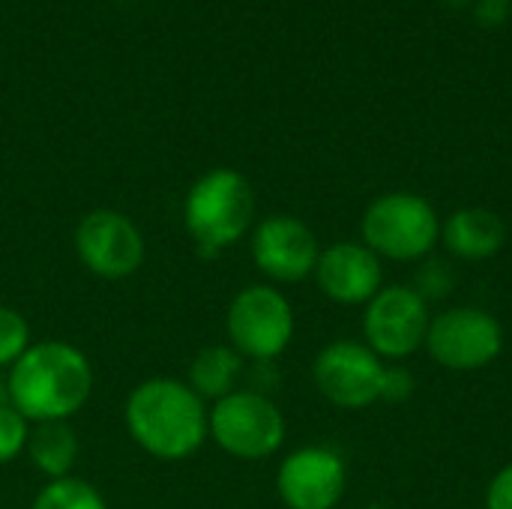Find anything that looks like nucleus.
I'll list each match as a JSON object with an SVG mask.
<instances>
[{
    "label": "nucleus",
    "mask_w": 512,
    "mask_h": 509,
    "mask_svg": "<svg viewBox=\"0 0 512 509\" xmlns=\"http://www.w3.org/2000/svg\"><path fill=\"white\" fill-rule=\"evenodd\" d=\"M93 363L69 342H33L9 369V405L30 423L72 420L93 396Z\"/></svg>",
    "instance_id": "nucleus-1"
},
{
    "label": "nucleus",
    "mask_w": 512,
    "mask_h": 509,
    "mask_svg": "<svg viewBox=\"0 0 512 509\" xmlns=\"http://www.w3.org/2000/svg\"><path fill=\"white\" fill-rule=\"evenodd\" d=\"M132 441L162 462H183L210 438L207 402L180 378H147L126 399Z\"/></svg>",
    "instance_id": "nucleus-2"
},
{
    "label": "nucleus",
    "mask_w": 512,
    "mask_h": 509,
    "mask_svg": "<svg viewBox=\"0 0 512 509\" xmlns=\"http://www.w3.org/2000/svg\"><path fill=\"white\" fill-rule=\"evenodd\" d=\"M255 189L237 168L204 171L183 198V225L207 255L231 249L252 231Z\"/></svg>",
    "instance_id": "nucleus-3"
},
{
    "label": "nucleus",
    "mask_w": 512,
    "mask_h": 509,
    "mask_svg": "<svg viewBox=\"0 0 512 509\" xmlns=\"http://www.w3.org/2000/svg\"><path fill=\"white\" fill-rule=\"evenodd\" d=\"M441 216L429 198L417 192H384L363 210L360 243L378 258L420 264L441 243Z\"/></svg>",
    "instance_id": "nucleus-4"
},
{
    "label": "nucleus",
    "mask_w": 512,
    "mask_h": 509,
    "mask_svg": "<svg viewBox=\"0 0 512 509\" xmlns=\"http://www.w3.org/2000/svg\"><path fill=\"white\" fill-rule=\"evenodd\" d=\"M210 438L240 462H261L282 450L285 417L279 405L255 390H234L210 408Z\"/></svg>",
    "instance_id": "nucleus-5"
},
{
    "label": "nucleus",
    "mask_w": 512,
    "mask_h": 509,
    "mask_svg": "<svg viewBox=\"0 0 512 509\" xmlns=\"http://www.w3.org/2000/svg\"><path fill=\"white\" fill-rule=\"evenodd\" d=\"M225 333L243 360H276L294 339V309L276 285H249L231 300Z\"/></svg>",
    "instance_id": "nucleus-6"
},
{
    "label": "nucleus",
    "mask_w": 512,
    "mask_h": 509,
    "mask_svg": "<svg viewBox=\"0 0 512 509\" xmlns=\"http://www.w3.org/2000/svg\"><path fill=\"white\" fill-rule=\"evenodd\" d=\"M423 348L450 372H480L501 357L504 327L480 306H453L432 315Z\"/></svg>",
    "instance_id": "nucleus-7"
},
{
    "label": "nucleus",
    "mask_w": 512,
    "mask_h": 509,
    "mask_svg": "<svg viewBox=\"0 0 512 509\" xmlns=\"http://www.w3.org/2000/svg\"><path fill=\"white\" fill-rule=\"evenodd\" d=\"M429 321V303L411 285H387L363 306V339L384 363H399L426 345Z\"/></svg>",
    "instance_id": "nucleus-8"
},
{
    "label": "nucleus",
    "mask_w": 512,
    "mask_h": 509,
    "mask_svg": "<svg viewBox=\"0 0 512 509\" xmlns=\"http://www.w3.org/2000/svg\"><path fill=\"white\" fill-rule=\"evenodd\" d=\"M384 369L387 363L366 342L339 339L315 357L312 378L330 405L342 411H363L381 402Z\"/></svg>",
    "instance_id": "nucleus-9"
},
{
    "label": "nucleus",
    "mask_w": 512,
    "mask_h": 509,
    "mask_svg": "<svg viewBox=\"0 0 512 509\" xmlns=\"http://www.w3.org/2000/svg\"><path fill=\"white\" fill-rule=\"evenodd\" d=\"M75 252L93 276L108 282L135 276L147 258L141 228L126 213L111 207L81 216L75 228Z\"/></svg>",
    "instance_id": "nucleus-10"
},
{
    "label": "nucleus",
    "mask_w": 512,
    "mask_h": 509,
    "mask_svg": "<svg viewBox=\"0 0 512 509\" xmlns=\"http://www.w3.org/2000/svg\"><path fill=\"white\" fill-rule=\"evenodd\" d=\"M252 261L255 267L279 285H294L315 276L321 246L315 231L288 213H273L252 228Z\"/></svg>",
    "instance_id": "nucleus-11"
},
{
    "label": "nucleus",
    "mask_w": 512,
    "mask_h": 509,
    "mask_svg": "<svg viewBox=\"0 0 512 509\" xmlns=\"http://www.w3.org/2000/svg\"><path fill=\"white\" fill-rule=\"evenodd\" d=\"M348 489V465L333 447H300L276 471V492L288 509H336Z\"/></svg>",
    "instance_id": "nucleus-12"
},
{
    "label": "nucleus",
    "mask_w": 512,
    "mask_h": 509,
    "mask_svg": "<svg viewBox=\"0 0 512 509\" xmlns=\"http://www.w3.org/2000/svg\"><path fill=\"white\" fill-rule=\"evenodd\" d=\"M315 282L339 306H366L384 288L381 258L360 240H339L321 249Z\"/></svg>",
    "instance_id": "nucleus-13"
},
{
    "label": "nucleus",
    "mask_w": 512,
    "mask_h": 509,
    "mask_svg": "<svg viewBox=\"0 0 512 509\" xmlns=\"http://www.w3.org/2000/svg\"><path fill=\"white\" fill-rule=\"evenodd\" d=\"M444 249L459 261H489L507 243V225L486 207H462L441 225Z\"/></svg>",
    "instance_id": "nucleus-14"
},
{
    "label": "nucleus",
    "mask_w": 512,
    "mask_h": 509,
    "mask_svg": "<svg viewBox=\"0 0 512 509\" xmlns=\"http://www.w3.org/2000/svg\"><path fill=\"white\" fill-rule=\"evenodd\" d=\"M240 375H243V357L231 345H207L192 357L186 384L204 402H219L237 390Z\"/></svg>",
    "instance_id": "nucleus-15"
},
{
    "label": "nucleus",
    "mask_w": 512,
    "mask_h": 509,
    "mask_svg": "<svg viewBox=\"0 0 512 509\" xmlns=\"http://www.w3.org/2000/svg\"><path fill=\"white\" fill-rule=\"evenodd\" d=\"M27 456L39 474L48 480H63L72 477V465L78 459V438L69 420H54V423H36L30 426L27 438Z\"/></svg>",
    "instance_id": "nucleus-16"
},
{
    "label": "nucleus",
    "mask_w": 512,
    "mask_h": 509,
    "mask_svg": "<svg viewBox=\"0 0 512 509\" xmlns=\"http://www.w3.org/2000/svg\"><path fill=\"white\" fill-rule=\"evenodd\" d=\"M30 509H108L105 498L81 477L48 480Z\"/></svg>",
    "instance_id": "nucleus-17"
},
{
    "label": "nucleus",
    "mask_w": 512,
    "mask_h": 509,
    "mask_svg": "<svg viewBox=\"0 0 512 509\" xmlns=\"http://www.w3.org/2000/svg\"><path fill=\"white\" fill-rule=\"evenodd\" d=\"M30 324L27 318L12 309L0 306V369H12V363L30 348Z\"/></svg>",
    "instance_id": "nucleus-18"
},
{
    "label": "nucleus",
    "mask_w": 512,
    "mask_h": 509,
    "mask_svg": "<svg viewBox=\"0 0 512 509\" xmlns=\"http://www.w3.org/2000/svg\"><path fill=\"white\" fill-rule=\"evenodd\" d=\"M411 288H414L426 303L444 300V297H450L453 288H456V273H453V267H450L447 261H441V258H423L420 267H417V273H414V285H411Z\"/></svg>",
    "instance_id": "nucleus-19"
},
{
    "label": "nucleus",
    "mask_w": 512,
    "mask_h": 509,
    "mask_svg": "<svg viewBox=\"0 0 512 509\" xmlns=\"http://www.w3.org/2000/svg\"><path fill=\"white\" fill-rule=\"evenodd\" d=\"M27 438L30 423L12 405H0V465L18 459L27 450Z\"/></svg>",
    "instance_id": "nucleus-20"
},
{
    "label": "nucleus",
    "mask_w": 512,
    "mask_h": 509,
    "mask_svg": "<svg viewBox=\"0 0 512 509\" xmlns=\"http://www.w3.org/2000/svg\"><path fill=\"white\" fill-rule=\"evenodd\" d=\"M414 387H417V381H414V375L405 369V366H399V363H393V366H387L384 369V381H381V402H408L411 396H414Z\"/></svg>",
    "instance_id": "nucleus-21"
},
{
    "label": "nucleus",
    "mask_w": 512,
    "mask_h": 509,
    "mask_svg": "<svg viewBox=\"0 0 512 509\" xmlns=\"http://www.w3.org/2000/svg\"><path fill=\"white\" fill-rule=\"evenodd\" d=\"M471 9H474V18H477V24H480V27L495 30V27L507 24L512 0H474V3H471Z\"/></svg>",
    "instance_id": "nucleus-22"
},
{
    "label": "nucleus",
    "mask_w": 512,
    "mask_h": 509,
    "mask_svg": "<svg viewBox=\"0 0 512 509\" xmlns=\"http://www.w3.org/2000/svg\"><path fill=\"white\" fill-rule=\"evenodd\" d=\"M486 509H512V462L492 477L486 489Z\"/></svg>",
    "instance_id": "nucleus-23"
},
{
    "label": "nucleus",
    "mask_w": 512,
    "mask_h": 509,
    "mask_svg": "<svg viewBox=\"0 0 512 509\" xmlns=\"http://www.w3.org/2000/svg\"><path fill=\"white\" fill-rule=\"evenodd\" d=\"M444 6H450V9H465V6H471L474 0H441Z\"/></svg>",
    "instance_id": "nucleus-24"
}]
</instances>
